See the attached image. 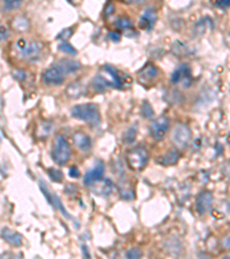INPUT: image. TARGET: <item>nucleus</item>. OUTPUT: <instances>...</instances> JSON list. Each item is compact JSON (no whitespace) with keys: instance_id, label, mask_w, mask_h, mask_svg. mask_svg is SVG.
Listing matches in <instances>:
<instances>
[{"instance_id":"393cba45","label":"nucleus","mask_w":230,"mask_h":259,"mask_svg":"<svg viewBox=\"0 0 230 259\" xmlns=\"http://www.w3.org/2000/svg\"><path fill=\"white\" fill-rule=\"evenodd\" d=\"M136 135H137V127L136 126H131V127L128 128L123 134V142L132 143L133 140H135Z\"/></svg>"},{"instance_id":"cd10ccee","label":"nucleus","mask_w":230,"mask_h":259,"mask_svg":"<svg viewBox=\"0 0 230 259\" xmlns=\"http://www.w3.org/2000/svg\"><path fill=\"white\" fill-rule=\"evenodd\" d=\"M142 116L145 118V119H151V118L154 116L153 109H152V106L146 101L144 102L142 105Z\"/></svg>"},{"instance_id":"f3484780","label":"nucleus","mask_w":230,"mask_h":259,"mask_svg":"<svg viewBox=\"0 0 230 259\" xmlns=\"http://www.w3.org/2000/svg\"><path fill=\"white\" fill-rule=\"evenodd\" d=\"M74 143H75L77 149L82 152H87L91 149V139L84 132H76L74 135Z\"/></svg>"},{"instance_id":"c756f323","label":"nucleus","mask_w":230,"mask_h":259,"mask_svg":"<svg viewBox=\"0 0 230 259\" xmlns=\"http://www.w3.org/2000/svg\"><path fill=\"white\" fill-rule=\"evenodd\" d=\"M211 3H212L213 6L218 7V8H228L230 6V0H210Z\"/></svg>"},{"instance_id":"ea45409f","label":"nucleus","mask_w":230,"mask_h":259,"mask_svg":"<svg viewBox=\"0 0 230 259\" xmlns=\"http://www.w3.org/2000/svg\"><path fill=\"white\" fill-rule=\"evenodd\" d=\"M123 1H125L127 3H137L139 2L140 0H123Z\"/></svg>"},{"instance_id":"c9c22d12","label":"nucleus","mask_w":230,"mask_h":259,"mask_svg":"<svg viewBox=\"0 0 230 259\" xmlns=\"http://www.w3.org/2000/svg\"><path fill=\"white\" fill-rule=\"evenodd\" d=\"M224 247L226 248V249L230 251V234L227 235L224 240Z\"/></svg>"},{"instance_id":"f257e3e1","label":"nucleus","mask_w":230,"mask_h":259,"mask_svg":"<svg viewBox=\"0 0 230 259\" xmlns=\"http://www.w3.org/2000/svg\"><path fill=\"white\" fill-rule=\"evenodd\" d=\"M16 55L22 60L28 62H35L42 58L43 44L37 40H29L21 38L14 45Z\"/></svg>"},{"instance_id":"9d476101","label":"nucleus","mask_w":230,"mask_h":259,"mask_svg":"<svg viewBox=\"0 0 230 259\" xmlns=\"http://www.w3.org/2000/svg\"><path fill=\"white\" fill-rule=\"evenodd\" d=\"M213 205V195L210 191L200 192L196 201V209L199 214H206L210 212Z\"/></svg>"},{"instance_id":"72a5a7b5","label":"nucleus","mask_w":230,"mask_h":259,"mask_svg":"<svg viewBox=\"0 0 230 259\" xmlns=\"http://www.w3.org/2000/svg\"><path fill=\"white\" fill-rule=\"evenodd\" d=\"M109 38L112 40V42L117 43V42H120L121 35L118 34L117 31H111V32H109Z\"/></svg>"},{"instance_id":"4468645a","label":"nucleus","mask_w":230,"mask_h":259,"mask_svg":"<svg viewBox=\"0 0 230 259\" xmlns=\"http://www.w3.org/2000/svg\"><path fill=\"white\" fill-rule=\"evenodd\" d=\"M155 21H157V13L152 8H147L139 18V28L143 30H150Z\"/></svg>"},{"instance_id":"412c9836","label":"nucleus","mask_w":230,"mask_h":259,"mask_svg":"<svg viewBox=\"0 0 230 259\" xmlns=\"http://www.w3.org/2000/svg\"><path fill=\"white\" fill-rule=\"evenodd\" d=\"M91 83H92V86H94L96 90L99 91V92L105 91L106 88L112 87V83L109 82V81H106V79H104L102 75L95 76V79L92 80Z\"/></svg>"},{"instance_id":"4be33fe9","label":"nucleus","mask_w":230,"mask_h":259,"mask_svg":"<svg viewBox=\"0 0 230 259\" xmlns=\"http://www.w3.org/2000/svg\"><path fill=\"white\" fill-rule=\"evenodd\" d=\"M115 25L120 29V30H131L132 29V22L130 21V18L127 16H120L115 21Z\"/></svg>"},{"instance_id":"1a4fd4ad","label":"nucleus","mask_w":230,"mask_h":259,"mask_svg":"<svg viewBox=\"0 0 230 259\" xmlns=\"http://www.w3.org/2000/svg\"><path fill=\"white\" fill-rule=\"evenodd\" d=\"M104 174H105V166H104V162L98 161L95 167L92 168L91 171L87 172V174L84 175V179H83L84 186L92 187L95 183H97L100 180H103Z\"/></svg>"},{"instance_id":"a211bd4d","label":"nucleus","mask_w":230,"mask_h":259,"mask_svg":"<svg viewBox=\"0 0 230 259\" xmlns=\"http://www.w3.org/2000/svg\"><path fill=\"white\" fill-rule=\"evenodd\" d=\"M103 70L111 77V83H112L113 88H116V89L123 88V84H122V80H121L120 75L117 74L116 69L112 67L111 65H105L103 67Z\"/></svg>"},{"instance_id":"bb28decb","label":"nucleus","mask_w":230,"mask_h":259,"mask_svg":"<svg viewBox=\"0 0 230 259\" xmlns=\"http://www.w3.org/2000/svg\"><path fill=\"white\" fill-rule=\"evenodd\" d=\"M58 49H59V51L64 52V53L69 54V55H75L77 53V50L75 49V47L72 46L69 43H67V42L61 43L60 45H59Z\"/></svg>"},{"instance_id":"dca6fc26","label":"nucleus","mask_w":230,"mask_h":259,"mask_svg":"<svg viewBox=\"0 0 230 259\" xmlns=\"http://www.w3.org/2000/svg\"><path fill=\"white\" fill-rule=\"evenodd\" d=\"M179 160H180L179 151L172 150V151H168V152L165 154L159 155L155 161H157L158 164H160L161 166H172L177 164V161Z\"/></svg>"},{"instance_id":"2eb2a0df","label":"nucleus","mask_w":230,"mask_h":259,"mask_svg":"<svg viewBox=\"0 0 230 259\" xmlns=\"http://www.w3.org/2000/svg\"><path fill=\"white\" fill-rule=\"evenodd\" d=\"M91 188H94L96 194L107 197V196H111L113 194L114 183L110 179H103L99 182L95 183Z\"/></svg>"},{"instance_id":"aec40b11","label":"nucleus","mask_w":230,"mask_h":259,"mask_svg":"<svg viewBox=\"0 0 230 259\" xmlns=\"http://www.w3.org/2000/svg\"><path fill=\"white\" fill-rule=\"evenodd\" d=\"M59 65L61 66L62 68H64L65 72L67 74H72V73H75L76 70H79L81 65L79 61H75V60H72V59H62L58 62Z\"/></svg>"},{"instance_id":"5701e85b","label":"nucleus","mask_w":230,"mask_h":259,"mask_svg":"<svg viewBox=\"0 0 230 259\" xmlns=\"http://www.w3.org/2000/svg\"><path fill=\"white\" fill-rule=\"evenodd\" d=\"M13 28L17 31H27L29 29V21L24 17H16L12 22Z\"/></svg>"},{"instance_id":"6e6552de","label":"nucleus","mask_w":230,"mask_h":259,"mask_svg":"<svg viewBox=\"0 0 230 259\" xmlns=\"http://www.w3.org/2000/svg\"><path fill=\"white\" fill-rule=\"evenodd\" d=\"M169 129V120L168 118L161 117L159 119L154 120L150 126L151 135L153 136L155 139L160 140L166 136Z\"/></svg>"},{"instance_id":"7c9ffc66","label":"nucleus","mask_w":230,"mask_h":259,"mask_svg":"<svg viewBox=\"0 0 230 259\" xmlns=\"http://www.w3.org/2000/svg\"><path fill=\"white\" fill-rule=\"evenodd\" d=\"M72 35H73V29L67 28V29H64V30H62L60 34L58 35L57 38L61 39V40H66L67 38H69V37L72 36Z\"/></svg>"},{"instance_id":"f03ea898","label":"nucleus","mask_w":230,"mask_h":259,"mask_svg":"<svg viewBox=\"0 0 230 259\" xmlns=\"http://www.w3.org/2000/svg\"><path fill=\"white\" fill-rule=\"evenodd\" d=\"M70 114L75 119L87 122V124L95 126V127H97L100 124L99 109L95 104H79V105L73 106L70 110Z\"/></svg>"},{"instance_id":"e433bc0d","label":"nucleus","mask_w":230,"mask_h":259,"mask_svg":"<svg viewBox=\"0 0 230 259\" xmlns=\"http://www.w3.org/2000/svg\"><path fill=\"white\" fill-rule=\"evenodd\" d=\"M106 14H107V15H110V14H112L113 13V9H114V6L112 5V3H109V6H107L106 7Z\"/></svg>"},{"instance_id":"9b49d317","label":"nucleus","mask_w":230,"mask_h":259,"mask_svg":"<svg viewBox=\"0 0 230 259\" xmlns=\"http://www.w3.org/2000/svg\"><path fill=\"white\" fill-rule=\"evenodd\" d=\"M117 190H118V194L121 196V198L125 199V201H130V199L135 198L133 184L131 182V180H129L128 177H123V179L118 181Z\"/></svg>"},{"instance_id":"6ab92c4d","label":"nucleus","mask_w":230,"mask_h":259,"mask_svg":"<svg viewBox=\"0 0 230 259\" xmlns=\"http://www.w3.org/2000/svg\"><path fill=\"white\" fill-rule=\"evenodd\" d=\"M66 92H67V96L70 98H81L82 96L85 95L87 90H85V87L82 83L73 82L70 86H68V88H67Z\"/></svg>"},{"instance_id":"39448f33","label":"nucleus","mask_w":230,"mask_h":259,"mask_svg":"<svg viewBox=\"0 0 230 259\" xmlns=\"http://www.w3.org/2000/svg\"><path fill=\"white\" fill-rule=\"evenodd\" d=\"M66 76L67 73L57 62V64L51 66L43 73L42 79L44 83L49 84V86H60V84L65 82Z\"/></svg>"},{"instance_id":"c85d7f7f","label":"nucleus","mask_w":230,"mask_h":259,"mask_svg":"<svg viewBox=\"0 0 230 259\" xmlns=\"http://www.w3.org/2000/svg\"><path fill=\"white\" fill-rule=\"evenodd\" d=\"M21 3V0H3V8L6 10H10L16 8Z\"/></svg>"},{"instance_id":"ddd939ff","label":"nucleus","mask_w":230,"mask_h":259,"mask_svg":"<svg viewBox=\"0 0 230 259\" xmlns=\"http://www.w3.org/2000/svg\"><path fill=\"white\" fill-rule=\"evenodd\" d=\"M158 68L153 64H146L138 72V79L142 83H148L158 76Z\"/></svg>"},{"instance_id":"a878e982","label":"nucleus","mask_w":230,"mask_h":259,"mask_svg":"<svg viewBox=\"0 0 230 259\" xmlns=\"http://www.w3.org/2000/svg\"><path fill=\"white\" fill-rule=\"evenodd\" d=\"M47 173H49V176L52 181L54 182H61L64 180V175H62V172L59 171L57 168H49L47 169Z\"/></svg>"},{"instance_id":"7ed1b4c3","label":"nucleus","mask_w":230,"mask_h":259,"mask_svg":"<svg viewBox=\"0 0 230 259\" xmlns=\"http://www.w3.org/2000/svg\"><path fill=\"white\" fill-rule=\"evenodd\" d=\"M70 155H72V149H70L69 143L62 135H57L51 152L53 161L60 166L66 165L70 159Z\"/></svg>"},{"instance_id":"2f4dec72","label":"nucleus","mask_w":230,"mask_h":259,"mask_svg":"<svg viewBox=\"0 0 230 259\" xmlns=\"http://www.w3.org/2000/svg\"><path fill=\"white\" fill-rule=\"evenodd\" d=\"M142 255V251L138 249H130L127 253V258H140Z\"/></svg>"},{"instance_id":"423d86ee","label":"nucleus","mask_w":230,"mask_h":259,"mask_svg":"<svg viewBox=\"0 0 230 259\" xmlns=\"http://www.w3.org/2000/svg\"><path fill=\"white\" fill-rule=\"evenodd\" d=\"M191 139V130L187 125H177L173 129L172 142L177 149H185Z\"/></svg>"},{"instance_id":"4c0bfd02","label":"nucleus","mask_w":230,"mask_h":259,"mask_svg":"<svg viewBox=\"0 0 230 259\" xmlns=\"http://www.w3.org/2000/svg\"><path fill=\"white\" fill-rule=\"evenodd\" d=\"M82 251H83V255H84V257H87V258H90V254H89V251H88V248H87V246H82Z\"/></svg>"},{"instance_id":"b1692460","label":"nucleus","mask_w":230,"mask_h":259,"mask_svg":"<svg viewBox=\"0 0 230 259\" xmlns=\"http://www.w3.org/2000/svg\"><path fill=\"white\" fill-rule=\"evenodd\" d=\"M39 188L42 190V194L44 195V197L46 198V201L49 202V204L51 206H54V195L49 190V188L46 187V184L43 182V181H39Z\"/></svg>"},{"instance_id":"0eeeda50","label":"nucleus","mask_w":230,"mask_h":259,"mask_svg":"<svg viewBox=\"0 0 230 259\" xmlns=\"http://www.w3.org/2000/svg\"><path fill=\"white\" fill-rule=\"evenodd\" d=\"M170 81L173 84L184 83V87L190 86L191 82V69L188 65H181L174 70L172 76H170Z\"/></svg>"},{"instance_id":"58836bf2","label":"nucleus","mask_w":230,"mask_h":259,"mask_svg":"<svg viewBox=\"0 0 230 259\" xmlns=\"http://www.w3.org/2000/svg\"><path fill=\"white\" fill-rule=\"evenodd\" d=\"M7 38V30L5 29V27H1V40H5Z\"/></svg>"},{"instance_id":"473e14b6","label":"nucleus","mask_w":230,"mask_h":259,"mask_svg":"<svg viewBox=\"0 0 230 259\" xmlns=\"http://www.w3.org/2000/svg\"><path fill=\"white\" fill-rule=\"evenodd\" d=\"M68 174L70 177H73V179H77V177L80 176V169L76 167V166H72V167L69 168Z\"/></svg>"},{"instance_id":"f704fd0d","label":"nucleus","mask_w":230,"mask_h":259,"mask_svg":"<svg viewBox=\"0 0 230 259\" xmlns=\"http://www.w3.org/2000/svg\"><path fill=\"white\" fill-rule=\"evenodd\" d=\"M24 74L25 73L22 72V70H18V72L14 73V77H15V79H17V80H20V81H23L25 79Z\"/></svg>"},{"instance_id":"20e7f679","label":"nucleus","mask_w":230,"mask_h":259,"mask_svg":"<svg viewBox=\"0 0 230 259\" xmlns=\"http://www.w3.org/2000/svg\"><path fill=\"white\" fill-rule=\"evenodd\" d=\"M148 152L145 147L137 146L129 150L125 154V161L128 167L133 172H139L145 167L148 161Z\"/></svg>"},{"instance_id":"f8f14e48","label":"nucleus","mask_w":230,"mask_h":259,"mask_svg":"<svg viewBox=\"0 0 230 259\" xmlns=\"http://www.w3.org/2000/svg\"><path fill=\"white\" fill-rule=\"evenodd\" d=\"M1 239L13 247H21L23 244V236L10 228H1Z\"/></svg>"}]
</instances>
